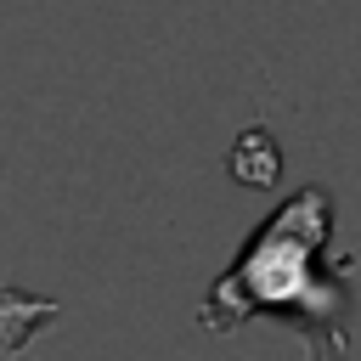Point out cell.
I'll return each mask as SVG.
<instances>
[{"instance_id": "6da1fadb", "label": "cell", "mask_w": 361, "mask_h": 361, "mask_svg": "<svg viewBox=\"0 0 361 361\" xmlns=\"http://www.w3.org/2000/svg\"><path fill=\"white\" fill-rule=\"evenodd\" d=\"M327 192H299L282 203V214H271L259 226V237L237 254V265L214 282V293L203 299V327H237L248 322L259 305L293 310V305H322V310H344V293H316V271L310 254L327 243Z\"/></svg>"}, {"instance_id": "7a4b0ae2", "label": "cell", "mask_w": 361, "mask_h": 361, "mask_svg": "<svg viewBox=\"0 0 361 361\" xmlns=\"http://www.w3.org/2000/svg\"><path fill=\"white\" fill-rule=\"evenodd\" d=\"M226 169H231L243 186H271V180L282 175V152H276L271 130H265V124H248V130L231 141V152H226Z\"/></svg>"}]
</instances>
